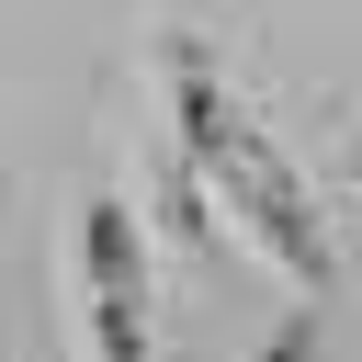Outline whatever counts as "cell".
I'll list each match as a JSON object with an SVG mask.
<instances>
[{
    "label": "cell",
    "instance_id": "obj_1",
    "mask_svg": "<svg viewBox=\"0 0 362 362\" xmlns=\"http://www.w3.org/2000/svg\"><path fill=\"white\" fill-rule=\"evenodd\" d=\"M158 79H170V136H181V158H192V181L249 226V249L260 260H283L305 294H328V272H339V249H328V215H317V181L283 158V136L215 79V57L204 45H158Z\"/></svg>",
    "mask_w": 362,
    "mask_h": 362
},
{
    "label": "cell",
    "instance_id": "obj_2",
    "mask_svg": "<svg viewBox=\"0 0 362 362\" xmlns=\"http://www.w3.org/2000/svg\"><path fill=\"white\" fill-rule=\"evenodd\" d=\"M68 272H79V351L90 362H158V249H147V215L124 192H79Z\"/></svg>",
    "mask_w": 362,
    "mask_h": 362
},
{
    "label": "cell",
    "instance_id": "obj_3",
    "mask_svg": "<svg viewBox=\"0 0 362 362\" xmlns=\"http://www.w3.org/2000/svg\"><path fill=\"white\" fill-rule=\"evenodd\" d=\"M249 362H317V305H294V317H283V328H272Z\"/></svg>",
    "mask_w": 362,
    "mask_h": 362
}]
</instances>
